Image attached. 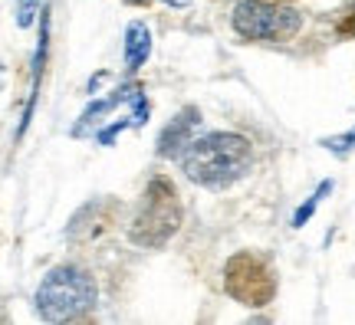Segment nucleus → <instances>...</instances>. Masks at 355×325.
<instances>
[{"instance_id": "obj_1", "label": "nucleus", "mask_w": 355, "mask_h": 325, "mask_svg": "<svg viewBox=\"0 0 355 325\" xmlns=\"http://www.w3.org/2000/svg\"><path fill=\"white\" fill-rule=\"evenodd\" d=\"M250 164H254L250 141L241 135H230V132L204 135L181 151L184 175L204 188H227L250 171Z\"/></svg>"}, {"instance_id": "obj_2", "label": "nucleus", "mask_w": 355, "mask_h": 325, "mask_svg": "<svg viewBox=\"0 0 355 325\" xmlns=\"http://www.w3.org/2000/svg\"><path fill=\"white\" fill-rule=\"evenodd\" d=\"M181 227V200L168 177H155L139 200V211L128 224V240L145 250H158Z\"/></svg>"}, {"instance_id": "obj_3", "label": "nucleus", "mask_w": 355, "mask_h": 325, "mask_svg": "<svg viewBox=\"0 0 355 325\" xmlns=\"http://www.w3.org/2000/svg\"><path fill=\"white\" fill-rule=\"evenodd\" d=\"M96 302V283L76 266L53 270L37 289V313L46 322H69L92 309Z\"/></svg>"}, {"instance_id": "obj_4", "label": "nucleus", "mask_w": 355, "mask_h": 325, "mask_svg": "<svg viewBox=\"0 0 355 325\" xmlns=\"http://www.w3.org/2000/svg\"><path fill=\"white\" fill-rule=\"evenodd\" d=\"M303 26V17L290 7H279L270 0H241L234 7V30L243 39H270V43H283L293 39Z\"/></svg>"}, {"instance_id": "obj_5", "label": "nucleus", "mask_w": 355, "mask_h": 325, "mask_svg": "<svg viewBox=\"0 0 355 325\" xmlns=\"http://www.w3.org/2000/svg\"><path fill=\"white\" fill-rule=\"evenodd\" d=\"M224 289L241 306L260 309L277 296V279H273V270L257 253H237L224 266Z\"/></svg>"}, {"instance_id": "obj_6", "label": "nucleus", "mask_w": 355, "mask_h": 325, "mask_svg": "<svg viewBox=\"0 0 355 325\" xmlns=\"http://www.w3.org/2000/svg\"><path fill=\"white\" fill-rule=\"evenodd\" d=\"M198 125H201L198 109H184L181 115H175V118L168 122V128L162 132V138H158V155H162V158H178V155L191 145V135L198 132Z\"/></svg>"}, {"instance_id": "obj_7", "label": "nucleus", "mask_w": 355, "mask_h": 325, "mask_svg": "<svg viewBox=\"0 0 355 325\" xmlns=\"http://www.w3.org/2000/svg\"><path fill=\"white\" fill-rule=\"evenodd\" d=\"M152 53V33L145 30V24H132L125 30V66L139 69Z\"/></svg>"}, {"instance_id": "obj_8", "label": "nucleus", "mask_w": 355, "mask_h": 325, "mask_svg": "<svg viewBox=\"0 0 355 325\" xmlns=\"http://www.w3.org/2000/svg\"><path fill=\"white\" fill-rule=\"evenodd\" d=\"M329 191H332V181H322V184H319V191H316V194H313V197H309V200H306V204H303V207L296 211V217H293V227H303L306 220L313 217V211H316V207H319V200L326 197Z\"/></svg>"}, {"instance_id": "obj_9", "label": "nucleus", "mask_w": 355, "mask_h": 325, "mask_svg": "<svg viewBox=\"0 0 355 325\" xmlns=\"http://www.w3.org/2000/svg\"><path fill=\"white\" fill-rule=\"evenodd\" d=\"M326 148L332 151V155H349V151L355 148V128L352 132H345V135H336V138H326L322 141Z\"/></svg>"}, {"instance_id": "obj_10", "label": "nucleus", "mask_w": 355, "mask_h": 325, "mask_svg": "<svg viewBox=\"0 0 355 325\" xmlns=\"http://www.w3.org/2000/svg\"><path fill=\"white\" fill-rule=\"evenodd\" d=\"M40 7V0H20V13H17V24L20 26H30L33 20V10Z\"/></svg>"}, {"instance_id": "obj_11", "label": "nucleus", "mask_w": 355, "mask_h": 325, "mask_svg": "<svg viewBox=\"0 0 355 325\" xmlns=\"http://www.w3.org/2000/svg\"><path fill=\"white\" fill-rule=\"evenodd\" d=\"M336 33H339V37H355V7L336 24Z\"/></svg>"}, {"instance_id": "obj_12", "label": "nucleus", "mask_w": 355, "mask_h": 325, "mask_svg": "<svg viewBox=\"0 0 355 325\" xmlns=\"http://www.w3.org/2000/svg\"><path fill=\"white\" fill-rule=\"evenodd\" d=\"M165 3H168V7H188L191 0H165Z\"/></svg>"}, {"instance_id": "obj_13", "label": "nucleus", "mask_w": 355, "mask_h": 325, "mask_svg": "<svg viewBox=\"0 0 355 325\" xmlns=\"http://www.w3.org/2000/svg\"><path fill=\"white\" fill-rule=\"evenodd\" d=\"M135 3H139V0H135Z\"/></svg>"}]
</instances>
